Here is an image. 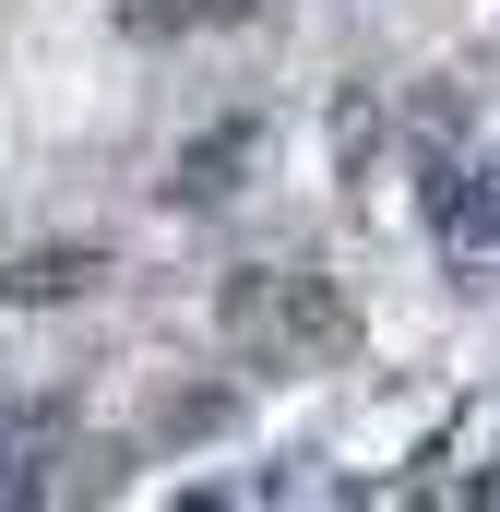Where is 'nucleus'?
I'll list each match as a JSON object with an SVG mask.
<instances>
[{
  "mask_svg": "<svg viewBox=\"0 0 500 512\" xmlns=\"http://www.w3.org/2000/svg\"><path fill=\"white\" fill-rule=\"evenodd\" d=\"M215 322H227V346L262 358V370H322V358H346V346H358L346 286H334V274H310V262H239V274H227V298H215Z\"/></svg>",
  "mask_w": 500,
  "mask_h": 512,
  "instance_id": "nucleus-1",
  "label": "nucleus"
},
{
  "mask_svg": "<svg viewBox=\"0 0 500 512\" xmlns=\"http://www.w3.org/2000/svg\"><path fill=\"white\" fill-rule=\"evenodd\" d=\"M250 167H262V120H215L179 143V167H167V203H239Z\"/></svg>",
  "mask_w": 500,
  "mask_h": 512,
  "instance_id": "nucleus-2",
  "label": "nucleus"
},
{
  "mask_svg": "<svg viewBox=\"0 0 500 512\" xmlns=\"http://www.w3.org/2000/svg\"><path fill=\"white\" fill-rule=\"evenodd\" d=\"M48 453H60V405H24L0 429V501H48Z\"/></svg>",
  "mask_w": 500,
  "mask_h": 512,
  "instance_id": "nucleus-3",
  "label": "nucleus"
},
{
  "mask_svg": "<svg viewBox=\"0 0 500 512\" xmlns=\"http://www.w3.org/2000/svg\"><path fill=\"white\" fill-rule=\"evenodd\" d=\"M96 274H108L96 251H36V262H0V298L12 310H48V298H84Z\"/></svg>",
  "mask_w": 500,
  "mask_h": 512,
  "instance_id": "nucleus-4",
  "label": "nucleus"
},
{
  "mask_svg": "<svg viewBox=\"0 0 500 512\" xmlns=\"http://www.w3.org/2000/svg\"><path fill=\"white\" fill-rule=\"evenodd\" d=\"M227 417H239V393H179V405H167L179 441H191V429H227Z\"/></svg>",
  "mask_w": 500,
  "mask_h": 512,
  "instance_id": "nucleus-5",
  "label": "nucleus"
}]
</instances>
